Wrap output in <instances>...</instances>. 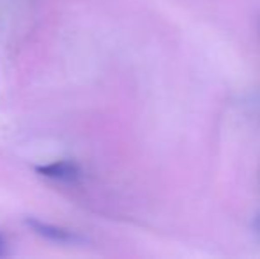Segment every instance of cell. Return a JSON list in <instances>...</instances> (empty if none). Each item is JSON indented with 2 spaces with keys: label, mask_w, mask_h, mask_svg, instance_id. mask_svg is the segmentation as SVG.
Masks as SVG:
<instances>
[{
  "label": "cell",
  "mask_w": 260,
  "mask_h": 259,
  "mask_svg": "<svg viewBox=\"0 0 260 259\" xmlns=\"http://www.w3.org/2000/svg\"><path fill=\"white\" fill-rule=\"evenodd\" d=\"M7 247H9V243H7L6 235L0 231V257H4L7 254Z\"/></svg>",
  "instance_id": "cell-3"
},
{
  "label": "cell",
  "mask_w": 260,
  "mask_h": 259,
  "mask_svg": "<svg viewBox=\"0 0 260 259\" xmlns=\"http://www.w3.org/2000/svg\"><path fill=\"white\" fill-rule=\"evenodd\" d=\"M28 225L34 229L36 235L43 236L45 240L48 242H53V243H62V245H73V243H78L80 236L76 233L69 231V229L62 227V225H57V224H50V222H43V220H28Z\"/></svg>",
  "instance_id": "cell-1"
},
{
  "label": "cell",
  "mask_w": 260,
  "mask_h": 259,
  "mask_svg": "<svg viewBox=\"0 0 260 259\" xmlns=\"http://www.w3.org/2000/svg\"><path fill=\"white\" fill-rule=\"evenodd\" d=\"M39 172L43 176L50 178V180H57V181H75L80 176V169L76 163L71 162H53L48 163L45 167H39Z\"/></svg>",
  "instance_id": "cell-2"
},
{
  "label": "cell",
  "mask_w": 260,
  "mask_h": 259,
  "mask_svg": "<svg viewBox=\"0 0 260 259\" xmlns=\"http://www.w3.org/2000/svg\"><path fill=\"white\" fill-rule=\"evenodd\" d=\"M258 34H260V23H258Z\"/></svg>",
  "instance_id": "cell-4"
}]
</instances>
